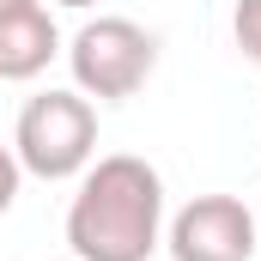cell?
I'll use <instances>...</instances> for the list:
<instances>
[{
    "label": "cell",
    "instance_id": "obj_1",
    "mask_svg": "<svg viewBox=\"0 0 261 261\" xmlns=\"http://www.w3.org/2000/svg\"><path fill=\"white\" fill-rule=\"evenodd\" d=\"M158 243H164V176L134 152L85 164V182L67 206L73 261H152Z\"/></svg>",
    "mask_w": 261,
    "mask_h": 261
},
{
    "label": "cell",
    "instance_id": "obj_2",
    "mask_svg": "<svg viewBox=\"0 0 261 261\" xmlns=\"http://www.w3.org/2000/svg\"><path fill=\"white\" fill-rule=\"evenodd\" d=\"M12 158L18 170L43 176V182H67L85 176V164L97 158V110L85 91H43L18 110L12 128Z\"/></svg>",
    "mask_w": 261,
    "mask_h": 261
},
{
    "label": "cell",
    "instance_id": "obj_3",
    "mask_svg": "<svg viewBox=\"0 0 261 261\" xmlns=\"http://www.w3.org/2000/svg\"><path fill=\"white\" fill-rule=\"evenodd\" d=\"M67 67H73V85L97 103H122L134 97L152 67H158V37L134 18H91L79 24L73 49H67Z\"/></svg>",
    "mask_w": 261,
    "mask_h": 261
},
{
    "label": "cell",
    "instance_id": "obj_4",
    "mask_svg": "<svg viewBox=\"0 0 261 261\" xmlns=\"http://www.w3.org/2000/svg\"><path fill=\"white\" fill-rule=\"evenodd\" d=\"M261 225L237 195H195L164 231L170 261H249Z\"/></svg>",
    "mask_w": 261,
    "mask_h": 261
},
{
    "label": "cell",
    "instance_id": "obj_5",
    "mask_svg": "<svg viewBox=\"0 0 261 261\" xmlns=\"http://www.w3.org/2000/svg\"><path fill=\"white\" fill-rule=\"evenodd\" d=\"M55 55H61V31H55V18H49L43 0H12V6H0V79H6V85L37 79Z\"/></svg>",
    "mask_w": 261,
    "mask_h": 261
},
{
    "label": "cell",
    "instance_id": "obj_6",
    "mask_svg": "<svg viewBox=\"0 0 261 261\" xmlns=\"http://www.w3.org/2000/svg\"><path fill=\"white\" fill-rule=\"evenodd\" d=\"M231 37H237V49L261 61V0H237V12H231Z\"/></svg>",
    "mask_w": 261,
    "mask_h": 261
},
{
    "label": "cell",
    "instance_id": "obj_7",
    "mask_svg": "<svg viewBox=\"0 0 261 261\" xmlns=\"http://www.w3.org/2000/svg\"><path fill=\"white\" fill-rule=\"evenodd\" d=\"M18 182H24V170H18L12 146H0V219L12 213V200H18Z\"/></svg>",
    "mask_w": 261,
    "mask_h": 261
},
{
    "label": "cell",
    "instance_id": "obj_8",
    "mask_svg": "<svg viewBox=\"0 0 261 261\" xmlns=\"http://www.w3.org/2000/svg\"><path fill=\"white\" fill-rule=\"evenodd\" d=\"M55 6H79V12H85V6H97V0H55Z\"/></svg>",
    "mask_w": 261,
    "mask_h": 261
},
{
    "label": "cell",
    "instance_id": "obj_9",
    "mask_svg": "<svg viewBox=\"0 0 261 261\" xmlns=\"http://www.w3.org/2000/svg\"><path fill=\"white\" fill-rule=\"evenodd\" d=\"M0 6H12V0H0Z\"/></svg>",
    "mask_w": 261,
    "mask_h": 261
},
{
    "label": "cell",
    "instance_id": "obj_10",
    "mask_svg": "<svg viewBox=\"0 0 261 261\" xmlns=\"http://www.w3.org/2000/svg\"><path fill=\"white\" fill-rule=\"evenodd\" d=\"M255 225H261V213H255Z\"/></svg>",
    "mask_w": 261,
    "mask_h": 261
}]
</instances>
